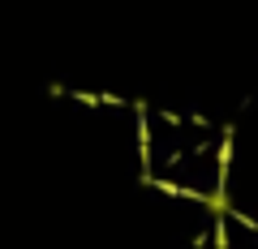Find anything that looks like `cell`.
Segmentation results:
<instances>
[{
	"label": "cell",
	"mask_w": 258,
	"mask_h": 249,
	"mask_svg": "<svg viewBox=\"0 0 258 249\" xmlns=\"http://www.w3.org/2000/svg\"><path fill=\"white\" fill-rule=\"evenodd\" d=\"M203 202H207V211H211V215H232V206H228V198H224V194H203Z\"/></svg>",
	"instance_id": "obj_1"
}]
</instances>
